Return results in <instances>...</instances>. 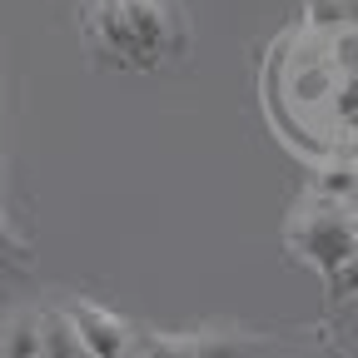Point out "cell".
<instances>
[{
	"mask_svg": "<svg viewBox=\"0 0 358 358\" xmlns=\"http://www.w3.org/2000/svg\"><path fill=\"white\" fill-rule=\"evenodd\" d=\"M284 239H289V249H294L303 264H313L324 279H334V268L358 249V219H353V209H348L343 199H329V194L313 189V194L289 214Z\"/></svg>",
	"mask_w": 358,
	"mask_h": 358,
	"instance_id": "cell-2",
	"label": "cell"
},
{
	"mask_svg": "<svg viewBox=\"0 0 358 358\" xmlns=\"http://www.w3.org/2000/svg\"><path fill=\"white\" fill-rule=\"evenodd\" d=\"M10 264H30V244H25V234L10 224V214H6V204H0V268H10Z\"/></svg>",
	"mask_w": 358,
	"mask_h": 358,
	"instance_id": "cell-7",
	"label": "cell"
},
{
	"mask_svg": "<svg viewBox=\"0 0 358 358\" xmlns=\"http://www.w3.org/2000/svg\"><path fill=\"white\" fill-rule=\"evenodd\" d=\"M264 343H274V338H268V334H249V329H234V324H209V329L189 334L194 358H254Z\"/></svg>",
	"mask_w": 358,
	"mask_h": 358,
	"instance_id": "cell-4",
	"label": "cell"
},
{
	"mask_svg": "<svg viewBox=\"0 0 358 358\" xmlns=\"http://www.w3.org/2000/svg\"><path fill=\"white\" fill-rule=\"evenodd\" d=\"M348 209H353V219H358V199H353V204H348Z\"/></svg>",
	"mask_w": 358,
	"mask_h": 358,
	"instance_id": "cell-10",
	"label": "cell"
},
{
	"mask_svg": "<svg viewBox=\"0 0 358 358\" xmlns=\"http://www.w3.org/2000/svg\"><path fill=\"white\" fill-rule=\"evenodd\" d=\"M65 319L80 334V343L90 348V358H124L134 348V329L120 319L115 308L95 303V299H65Z\"/></svg>",
	"mask_w": 358,
	"mask_h": 358,
	"instance_id": "cell-3",
	"label": "cell"
},
{
	"mask_svg": "<svg viewBox=\"0 0 358 358\" xmlns=\"http://www.w3.org/2000/svg\"><path fill=\"white\" fill-rule=\"evenodd\" d=\"M329 289H334V299H358V249L334 268V279H329Z\"/></svg>",
	"mask_w": 358,
	"mask_h": 358,
	"instance_id": "cell-8",
	"label": "cell"
},
{
	"mask_svg": "<svg viewBox=\"0 0 358 358\" xmlns=\"http://www.w3.org/2000/svg\"><path fill=\"white\" fill-rule=\"evenodd\" d=\"M80 35L95 65L159 75L189 55V15L179 0H85Z\"/></svg>",
	"mask_w": 358,
	"mask_h": 358,
	"instance_id": "cell-1",
	"label": "cell"
},
{
	"mask_svg": "<svg viewBox=\"0 0 358 358\" xmlns=\"http://www.w3.org/2000/svg\"><path fill=\"white\" fill-rule=\"evenodd\" d=\"M343 6H348V10H358V0H343Z\"/></svg>",
	"mask_w": 358,
	"mask_h": 358,
	"instance_id": "cell-9",
	"label": "cell"
},
{
	"mask_svg": "<svg viewBox=\"0 0 358 358\" xmlns=\"http://www.w3.org/2000/svg\"><path fill=\"white\" fill-rule=\"evenodd\" d=\"M0 204H6V185H0Z\"/></svg>",
	"mask_w": 358,
	"mask_h": 358,
	"instance_id": "cell-11",
	"label": "cell"
},
{
	"mask_svg": "<svg viewBox=\"0 0 358 358\" xmlns=\"http://www.w3.org/2000/svg\"><path fill=\"white\" fill-rule=\"evenodd\" d=\"M134 348H140V358H194L189 334H159V329H145V334H134Z\"/></svg>",
	"mask_w": 358,
	"mask_h": 358,
	"instance_id": "cell-6",
	"label": "cell"
},
{
	"mask_svg": "<svg viewBox=\"0 0 358 358\" xmlns=\"http://www.w3.org/2000/svg\"><path fill=\"white\" fill-rule=\"evenodd\" d=\"M35 329H40V343H35V358H90V348L80 343V334L70 329L65 308H35Z\"/></svg>",
	"mask_w": 358,
	"mask_h": 358,
	"instance_id": "cell-5",
	"label": "cell"
}]
</instances>
